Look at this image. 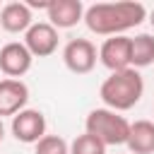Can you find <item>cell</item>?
I'll use <instances>...</instances> for the list:
<instances>
[{
	"label": "cell",
	"mask_w": 154,
	"mask_h": 154,
	"mask_svg": "<svg viewBox=\"0 0 154 154\" xmlns=\"http://www.w3.org/2000/svg\"><path fill=\"white\" fill-rule=\"evenodd\" d=\"M147 19V7L135 0L96 2L84 10V24L96 36H125L128 29L140 26Z\"/></svg>",
	"instance_id": "6da1fadb"
},
{
	"label": "cell",
	"mask_w": 154,
	"mask_h": 154,
	"mask_svg": "<svg viewBox=\"0 0 154 154\" xmlns=\"http://www.w3.org/2000/svg\"><path fill=\"white\" fill-rule=\"evenodd\" d=\"M144 94V79L140 75V70L128 67L120 72H111L99 89V96L103 101V108H111L116 113L120 111H130Z\"/></svg>",
	"instance_id": "7a4b0ae2"
},
{
	"label": "cell",
	"mask_w": 154,
	"mask_h": 154,
	"mask_svg": "<svg viewBox=\"0 0 154 154\" xmlns=\"http://www.w3.org/2000/svg\"><path fill=\"white\" fill-rule=\"evenodd\" d=\"M84 132L94 135L106 147H118V144H125L130 123L125 116H120L111 108H94V111H89V116L84 120Z\"/></svg>",
	"instance_id": "3957f363"
},
{
	"label": "cell",
	"mask_w": 154,
	"mask_h": 154,
	"mask_svg": "<svg viewBox=\"0 0 154 154\" xmlns=\"http://www.w3.org/2000/svg\"><path fill=\"white\" fill-rule=\"evenodd\" d=\"M99 51L89 38H70L63 48V63L75 75H87L96 67Z\"/></svg>",
	"instance_id": "277c9868"
},
{
	"label": "cell",
	"mask_w": 154,
	"mask_h": 154,
	"mask_svg": "<svg viewBox=\"0 0 154 154\" xmlns=\"http://www.w3.org/2000/svg\"><path fill=\"white\" fill-rule=\"evenodd\" d=\"M12 135L17 142L24 144H36L43 135H46V116L36 108H24L17 116H12V125H10Z\"/></svg>",
	"instance_id": "5b68a950"
},
{
	"label": "cell",
	"mask_w": 154,
	"mask_h": 154,
	"mask_svg": "<svg viewBox=\"0 0 154 154\" xmlns=\"http://www.w3.org/2000/svg\"><path fill=\"white\" fill-rule=\"evenodd\" d=\"M24 46L34 58H48L58 48V29L48 22H34L24 31Z\"/></svg>",
	"instance_id": "8992f818"
},
{
	"label": "cell",
	"mask_w": 154,
	"mask_h": 154,
	"mask_svg": "<svg viewBox=\"0 0 154 154\" xmlns=\"http://www.w3.org/2000/svg\"><path fill=\"white\" fill-rule=\"evenodd\" d=\"M31 63L34 55L19 41H10L0 48V72L10 79H19L22 75H26L31 70Z\"/></svg>",
	"instance_id": "52a82bcc"
},
{
	"label": "cell",
	"mask_w": 154,
	"mask_h": 154,
	"mask_svg": "<svg viewBox=\"0 0 154 154\" xmlns=\"http://www.w3.org/2000/svg\"><path fill=\"white\" fill-rule=\"evenodd\" d=\"M130 55H132L130 36H108L99 48V60L111 72L128 70L130 67Z\"/></svg>",
	"instance_id": "ba28073f"
},
{
	"label": "cell",
	"mask_w": 154,
	"mask_h": 154,
	"mask_svg": "<svg viewBox=\"0 0 154 154\" xmlns=\"http://www.w3.org/2000/svg\"><path fill=\"white\" fill-rule=\"evenodd\" d=\"M29 101V87L22 79H0V120L2 116H17L26 108Z\"/></svg>",
	"instance_id": "9c48e42d"
},
{
	"label": "cell",
	"mask_w": 154,
	"mask_h": 154,
	"mask_svg": "<svg viewBox=\"0 0 154 154\" xmlns=\"http://www.w3.org/2000/svg\"><path fill=\"white\" fill-rule=\"evenodd\" d=\"M46 12L48 24L55 29H72L84 19V5L79 0H51Z\"/></svg>",
	"instance_id": "30bf717a"
},
{
	"label": "cell",
	"mask_w": 154,
	"mask_h": 154,
	"mask_svg": "<svg viewBox=\"0 0 154 154\" xmlns=\"http://www.w3.org/2000/svg\"><path fill=\"white\" fill-rule=\"evenodd\" d=\"M31 24H34V14L26 2H7L0 12V26L7 34H24Z\"/></svg>",
	"instance_id": "8fae6325"
},
{
	"label": "cell",
	"mask_w": 154,
	"mask_h": 154,
	"mask_svg": "<svg viewBox=\"0 0 154 154\" xmlns=\"http://www.w3.org/2000/svg\"><path fill=\"white\" fill-rule=\"evenodd\" d=\"M125 147L132 154H154V120H135L130 123V132Z\"/></svg>",
	"instance_id": "7c38bea8"
},
{
	"label": "cell",
	"mask_w": 154,
	"mask_h": 154,
	"mask_svg": "<svg viewBox=\"0 0 154 154\" xmlns=\"http://www.w3.org/2000/svg\"><path fill=\"white\" fill-rule=\"evenodd\" d=\"M132 55H130V67H149L154 65V36L152 34H137L130 38Z\"/></svg>",
	"instance_id": "4fadbf2b"
},
{
	"label": "cell",
	"mask_w": 154,
	"mask_h": 154,
	"mask_svg": "<svg viewBox=\"0 0 154 154\" xmlns=\"http://www.w3.org/2000/svg\"><path fill=\"white\" fill-rule=\"evenodd\" d=\"M70 154H106V144L101 140H96L89 132H82L72 140L70 144Z\"/></svg>",
	"instance_id": "5bb4252c"
},
{
	"label": "cell",
	"mask_w": 154,
	"mask_h": 154,
	"mask_svg": "<svg viewBox=\"0 0 154 154\" xmlns=\"http://www.w3.org/2000/svg\"><path fill=\"white\" fill-rule=\"evenodd\" d=\"M34 154H70V144L60 135H43L36 142Z\"/></svg>",
	"instance_id": "9a60e30c"
},
{
	"label": "cell",
	"mask_w": 154,
	"mask_h": 154,
	"mask_svg": "<svg viewBox=\"0 0 154 154\" xmlns=\"http://www.w3.org/2000/svg\"><path fill=\"white\" fill-rule=\"evenodd\" d=\"M2 137H5V125H2V120H0V142H2Z\"/></svg>",
	"instance_id": "2e32d148"
},
{
	"label": "cell",
	"mask_w": 154,
	"mask_h": 154,
	"mask_svg": "<svg viewBox=\"0 0 154 154\" xmlns=\"http://www.w3.org/2000/svg\"><path fill=\"white\" fill-rule=\"evenodd\" d=\"M149 22H152V26H154V10L149 12Z\"/></svg>",
	"instance_id": "e0dca14e"
}]
</instances>
